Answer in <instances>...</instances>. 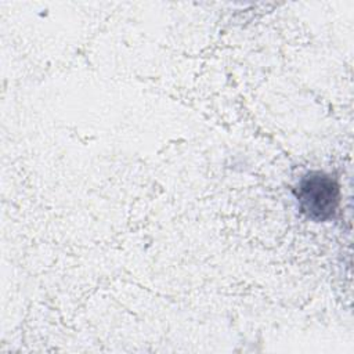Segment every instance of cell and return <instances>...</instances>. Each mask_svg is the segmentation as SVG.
<instances>
[{
  "label": "cell",
  "instance_id": "1",
  "mask_svg": "<svg viewBox=\"0 0 354 354\" xmlns=\"http://www.w3.org/2000/svg\"><path fill=\"white\" fill-rule=\"evenodd\" d=\"M300 212L313 221L332 218L340 203V187L336 178L324 171H308L293 189Z\"/></svg>",
  "mask_w": 354,
  "mask_h": 354
}]
</instances>
